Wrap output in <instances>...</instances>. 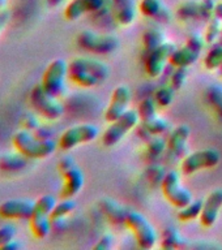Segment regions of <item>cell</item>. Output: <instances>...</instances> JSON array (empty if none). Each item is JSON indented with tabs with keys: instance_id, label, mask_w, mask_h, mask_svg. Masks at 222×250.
<instances>
[{
	"instance_id": "ba28073f",
	"label": "cell",
	"mask_w": 222,
	"mask_h": 250,
	"mask_svg": "<svg viewBox=\"0 0 222 250\" xmlns=\"http://www.w3.org/2000/svg\"><path fill=\"white\" fill-rule=\"evenodd\" d=\"M161 189H162L165 198L176 208L187 206L188 203L194 201L191 191L182 185L180 175L178 171L166 172V175L162 180V184H161Z\"/></svg>"
},
{
	"instance_id": "d6986e66",
	"label": "cell",
	"mask_w": 222,
	"mask_h": 250,
	"mask_svg": "<svg viewBox=\"0 0 222 250\" xmlns=\"http://www.w3.org/2000/svg\"><path fill=\"white\" fill-rule=\"evenodd\" d=\"M98 206H99L102 214L114 224H125V219L131 211L128 207L123 206L111 198H102L98 203Z\"/></svg>"
},
{
	"instance_id": "ac0fdd59",
	"label": "cell",
	"mask_w": 222,
	"mask_h": 250,
	"mask_svg": "<svg viewBox=\"0 0 222 250\" xmlns=\"http://www.w3.org/2000/svg\"><path fill=\"white\" fill-rule=\"evenodd\" d=\"M113 7L114 19L121 26H129L136 19L135 0H110Z\"/></svg>"
},
{
	"instance_id": "8fae6325",
	"label": "cell",
	"mask_w": 222,
	"mask_h": 250,
	"mask_svg": "<svg viewBox=\"0 0 222 250\" xmlns=\"http://www.w3.org/2000/svg\"><path fill=\"white\" fill-rule=\"evenodd\" d=\"M205 46V39L200 35H191L186 41V44L182 47H176L175 51L173 52L169 62L173 66H191L194 65L200 58V52L204 50Z\"/></svg>"
},
{
	"instance_id": "4fadbf2b",
	"label": "cell",
	"mask_w": 222,
	"mask_h": 250,
	"mask_svg": "<svg viewBox=\"0 0 222 250\" xmlns=\"http://www.w3.org/2000/svg\"><path fill=\"white\" fill-rule=\"evenodd\" d=\"M175 48L176 46L174 43L165 41L161 46L149 51L148 56L145 59V72L148 73L149 77H158L164 72L165 65Z\"/></svg>"
},
{
	"instance_id": "5bb4252c",
	"label": "cell",
	"mask_w": 222,
	"mask_h": 250,
	"mask_svg": "<svg viewBox=\"0 0 222 250\" xmlns=\"http://www.w3.org/2000/svg\"><path fill=\"white\" fill-rule=\"evenodd\" d=\"M131 98H132V94H131V89H129L128 86H117L113 90L111 99H110L109 105H107L105 115H103L105 120L107 123H111V121L117 120L119 116H122L128 109V105L131 103Z\"/></svg>"
},
{
	"instance_id": "e575fe53",
	"label": "cell",
	"mask_w": 222,
	"mask_h": 250,
	"mask_svg": "<svg viewBox=\"0 0 222 250\" xmlns=\"http://www.w3.org/2000/svg\"><path fill=\"white\" fill-rule=\"evenodd\" d=\"M174 91L172 86H161L154 91V101L160 107H169L174 102Z\"/></svg>"
},
{
	"instance_id": "9c48e42d",
	"label": "cell",
	"mask_w": 222,
	"mask_h": 250,
	"mask_svg": "<svg viewBox=\"0 0 222 250\" xmlns=\"http://www.w3.org/2000/svg\"><path fill=\"white\" fill-rule=\"evenodd\" d=\"M99 136V129L94 124H78L66 129L60 134L58 146L63 151H70L78 145L89 144Z\"/></svg>"
},
{
	"instance_id": "603a6c76",
	"label": "cell",
	"mask_w": 222,
	"mask_h": 250,
	"mask_svg": "<svg viewBox=\"0 0 222 250\" xmlns=\"http://www.w3.org/2000/svg\"><path fill=\"white\" fill-rule=\"evenodd\" d=\"M29 226H30V230L33 236L37 238H46L50 234L51 229H52V223H51V216L47 214H42V212H35L33 214L29 220Z\"/></svg>"
},
{
	"instance_id": "681fc988",
	"label": "cell",
	"mask_w": 222,
	"mask_h": 250,
	"mask_svg": "<svg viewBox=\"0 0 222 250\" xmlns=\"http://www.w3.org/2000/svg\"><path fill=\"white\" fill-rule=\"evenodd\" d=\"M219 43L220 44H222V33H221V37H220V39H219Z\"/></svg>"
},
{
	"instance_id": "d590c367",
	"label": "cell",
	"mask_w": 222,
	"mask_h": 250,
	"mask_svg": "<svg viewBox=\"0 0 222 250\" xmlns=\"http://www.w3.org/2000/svg\"><path fill=\"white\" fill-rule=\"evenodd\" d=\"M56 198L51 194H45L42 197H39L35 201V212H42V214L51 215L52 210H54L55 205H56Z\"/></svg>"
},
{
	"instance_id": "f907efd6",
	"label": "cell",
	"mask_w": 222,
	"mask_h": 250,
	"mask_svg": "<svg viewBox=\"0 0 222 250\" xmlns=\"http://www.w3.org/2000/svg\"><path fill=\"white\" fill-rule=\"evenodd\" d=\"M220 74H221V76H222V66H220Z\"/></svg>"
},
{
	"instance_id": "484cf974",
	"label": "cell",
	"mask_w": 222,
	"mask_h": 250,
	"mask_svg": "<svg viewBox=\"0 0 222 250\" xmlns=\"http://www.w3.org/2000/svg\"><path fill=\"white\" fill-rule=\"evenodd\" d=\"M176 15L180 20L188 21V20H201V8H200V0L199 1H186V3L180 4L176 11Z\"/></svg>"
},
{
	"instance_id": "5b68a950",
	"label": "cell",
	"mask_w": 222,
	"mask_h": 250,
	"mask_svg": "<svg viewBox=\"0 0 222 250\" xmlns=\"http://www.w3.org/2000/svg\"><path fill=\"white\" fill-rule=\"evenodd\" d=\"M68 77V62L62 58L54 59L49 62L42 74L41 85L47 93L60 98L66 93V80Z\"/></svg>"
},
{
	"instance_id": "6da1fadb",
	"label": "cell",
	"mask_w": 222,
	"mask_h": 250,
	"mask_svg": "<svg viewBox=\"0 0 222 250\" xmlns=\"http://www.w3.org/2000/svg\"><path fill=\"white\" fill-rule=\"evenodd\" d=\"M110 68L97 59L76 58L68 62V78L80 87H94L105 82Z\"/></svg>"
},
{
	"instance_id": "7402d4cb",
	"label": "cell",
	"mask_w": 222,
	"mask_h": 250,
	"mask_svg": "<svg viewBox=\"0 0 222 250\" xmlns=\"http://www.w3.org/2000/svg\"><path fill=\"white\" fill-rule=\"evenodd\" d=\"M139 11L145 17L161 20L162 22L170 17L168 9L161 0H141L139 3Z\"/></svg>"
},
{
	"instance_id": "2e32d148",
	"label": "cell",
	"mask_w": 222,
	"mask_h": 250,
	"mask_svg": "<svg viewBox=\"0 0 222 250\" xmlns=\"http://www.w3.org/2000/svg\"><path fill=\"white\" fill-rule=\"evenodd\" d=\"M222 208V189H215L211 191L203 203V210L200 214V223L205 228H211L219 219L220 210Z\"/></svg>"
},
{
	"instance_id": "f1b7e54d",
	"label": "cell",
	"mask_w": 222,
	"mask_h": 250,
	"mask_svg": "<svg viewBox=\"0 0 222 250\" xmlns=\"http://www.w3.org/2000/svg\"><path fill=\"white\" fill-rule=\"evenodd\" d=\"M141 41H143L144 48L149 52V51L154 50L165 42V35L158 29H148V30L144 31Z\"/></svg>"
},
{
	"instance_id": "4316f807",
	"label": "cell",
	"mask_w": 222,
	"mask_h": 250,
	"mask_svg": "<svg viewBox=\"0 0 222 250\" xmlns=\"http://www.w3.org/2000/svg\"><path fill=\"white\" fill-rule=\"evenodd\" d=\"M203 203L204 201H201V199H196V201L188 203L187 206L179 208L178 218H179L180 222H191V220L200 218V214L203 210Z\"/></svg>"
},
{
	"instance_id": "8992f818",
	"label": "cell",
	"mask_w": 222,
	"mask_h": 250,
	"mask_svg": "<svg viewBox=\"0 0 222 250\" xmlns=\"http://www.w3.org/2000/svg\"><path fill=\"white\" fill-rule=\"evenodd\" d=\"M125 226L128 227L131 232L136 238L137 245L141 249H152L157 242V232L152 223L149 222L147 216L137 212V211L131 210L128 216L125 219Z\"/></svg>"
},
{
	"instance_id": "f546056e",
	"label": "cell",
	"mask_w": 222,
	"mask_h": 250,
	"mask_svg": "<svg viewBox=\"0 0 222 250\" xmlns=\"http://www.w3.org/2000/svg\"><path fill=\"white\" fill-rule=\"evenodd\" d=\"M137 113H139L141 123L157 117V103L154 98H144L137 107Z\"/></svg>"
},
{
	"instance_id": "7dc6e473",
	"label": "cell",
	"mask_w": 222,
	"mask_h": 250,
	"mask_svg": "<svg viewBox=\"0 0 222 250\" xmlns=\"http://www.w3.org/2000/svg\"><path fill=\"white\" fill-rule=\"evenodd\" d=\"M64 1H67V0H46V3L49 7H59L60 4H63Z\"/></svg>"
},
{
	"instance_id": "f6af8a7d",
	"label": "cell",
	"mask_w": 222,
	"mask_h": 250,
	"mask_svg": "<svg viewBox=\"0 0 222 250\" xmlns=\"http://www.w3.org/2000/svg\"><path fill=\"white\" fill-rule=\"evenodd\" d=\"M8 21V12L5 9H0V30L3 29V26L5 25V22Z\"/></svg>"
},
{
	"instance_id": "ee69618b",
	"label": "cell",
	"mask_w": 222,
	"mask_h": 250,
	"mask_svg": "<svg viewBox=\"0 0 222 250\" xmlns=\"http://www.w3.org/2000/svg\"><path fill=\"white\" fill-rule=\"evenodd\" d=\"M21 248V242L17 240V238H13L11 241H8L7 244H4L0 249L1 250H17Z\"/></svg>"
},
{
	"instance_id": "83f0119b",
	"label": "cell",
	"mask_w": 222,
	"mask_h": 250,
	"mask_svg": "<svg viewBox=\"0 0 222 250\" xmlns=\"http://www.w3.org/2000/svg\"><path fill=\"white\" fill-rule=\"evenodd\" d=\"M205 98L208 103L216 111V113L222 119V86L209 85L205 89Z\"/></svg>"
},
{
	"instance_id": "ffe728a7",
	"label": "cell",
	"mask_w": 222,
	"mask_h": 250,
	"mask_svg": "<svg viewBox=\"0 0 222 250\" xmlns=\"http://www.w3.org/2000/svg\"><path fill=\"white\" fill-rule=\"evenodd\" d=\"M30 160L19 151L5 152L0 155V171L5 173H20L26 169Z\"/></svg>"
},
{
	"instance_id": "4dcf8cb0",
	"label": "cell",
	"mask_w": 222,
	"mask_h": 250,
	"mask_svg": "<svg viewBox=\"0 0 222 250\" xmlns=\"http://www.w3.org/2000/svg\"><path fill=\"white\" fill-rule=\"evenodd\" d=\"M77 206V203L74 198H62L60 202H56L54 210L51 212V219H60L67 218L71 212H74V208Z\"/></svg>"
},
{
	"instance_id": "b9f144b4",
	"label": "cell",
	"mask_w": 222,
	"mask_h": 250,
	"mask_svg": "<svg viewBox=\"0 0 222 250\" xmlns=\"http://www.w3.org/2000/svg\"><path fill=\"white\" fill-rule=\"evenodd\" d=\"M34 136L39 140H52V136H54V129L49 126V125H43L41 124L38 128L35 129Z\"/></svg>"
},
{
	"instance_id": "8d00e7d4",
	"label": "cell",
	"mask_w": 222,
	"mask_h": 250,
	"mask_svg": "<svg viewBox=\"0 0 222 250\" xmlns=\"http://www.w3.org/2000/svg\"><path fill=\"white\" fill-rule=\"evenodd\" d=\"M188 77V68L187 66H178L173 72L172 78H170V86L174 90H180L184 86Z\"/></svg>"
},
{
	"instance_id": "bcb514c9",
	"label": "cell",
	"mask_w": 222,
	"mask_h": 250,
	"mask_svg": "<svg viewBox=\"0 0 222 250\" xmlns=\"http://www.w3.org/2000/svg\"><path fill=\"white\" fill-rule=\"evenodd\" d=\"M215 17L220 19L222 21V1L221 3H217L216 4V8H215Z\"/></svg>"
},
{
	"instance_id": "e0dca14e",
	"label": "cell",
	"mask_w": 222,
	"mask_h": 250,
	"mask_svg": "<svg viewBox=\"0 0 222 250\" xmlns=\"http://www.w3.org/2000/svg\"><path fill=\"white\" fill-rule=\"evenodd\" d=\"M62 175L63 187L60 190V198H74V195H77L81 191L82 187H84V183H85L84 173L76 166Z\"/></svg>"
},
{
	"instance_id": "7c38bea8",
	"label": "cell",
	"mask_w": 222,
	"mask_h": 250,
	"mask_svg": "<svg viewBox=\"0 0 222 250\" xmlns=\"http://www.w3.org/2000/svg\"><path fill=\"white\" fill-rule=\"evenodd\" d=\"M35 210V201L31 198L7 199L0 203V216L9 220H29Z\"/></svg>"
},
{
	"instance_id": "1f68e13d",
	"label": "cell",
	"mask_w": 222,
	"mask_h": 250,
	"mask_svg": "<svg viewBox=\"0 0 222 250\" xmlns=\"http://www.w3.org/2000/svg\"><path fill=\"white\" fill-rule=\"evenodd\" d=\"M204 65L208 70L220 69V66H222V44L219 43L208 51L204 58Z\"/></svg>"
},
{
	"instance_id": "cb8c5ba5",
	"label": "cell",
	"mask_w": 222,
	"mask_h": 250,
	"mask_svg": "<svg viewBox=\"0 0 222 250\" xmlns=\"http://www.w3.org/2000/svg\"><path fill=\"white\" fill-rule=\"evenodd\" d=\"M161 246L164 249L172 250V249H180V248H186L187 245V240L182 237V234L174 228V227H168L165 228L161 236Z\"/></svg>"
},
{
	"instance_id": "d4e9b609",
	"label": "cell",
	"mask_w": 222,
	"mask_h": 250,
	"mask_svg": "<svg viewBox=\"0 0 222 250\" xmlns=\"http://www.w3.org/2000/svg\"><path fill=\"white\" fill-rule=\"evenodd\" d=\"M169 129H170L169 121H166L165 119H161V117H154L152 120L141 123L140 132L144 136H148L149 138L152 136H161V134L168 132Z\"/></svg>"
},
{
	"instance_id": "836d02e7",
	"label": "cell",
	"mask_w": 222,
	"mask_h": 250,
	"mask_svg": "<svg viewBox=\"0 0 222 250\" xmlns=\"http://www.w3.org/2000/svg\"><path fill=\"white\" fill-rule=\"evenodd\" d=\"M168 148V142L160 136H152L149 137L147 141V152L152 158H157L164 154V151Z\"/></svg>"
},
{
	"instance_id": "3957f363",
	"label": "cell",
	"mask_w": 222,
	"mask_h": 250,
	"mask_svg": "<svg viewBox=\"0 0 222 250\" xmlns=\"http://www.w3.org/2000/svg\"><path fill=\"white\" fill-rule=\"evenodd\" d=\"M29 102L34 112L38 113L39 117H42L45 120H58L64 113V105L59 102V98L47 93L41 83H37L31 89Z\"/></svg>"
},
{
	"instance_id": "d6a6232c",
	"label": "cell",
	"mask_w": 222,
	"mask_h": 250,
	"mask_svg": "<svg viewBox=\"0 0 222 250\" xmlns=\"http://www.w3.org/2000/svg\"><path fill=\"white\" fill-rule=\"evenodd\" d=\"M221 33H222V21L213 16V17L209 20V22H208L204 39H205V42L209 43V44H213V43L219 42L220 37H221Z\"/></svg>"
},
{
	"instance_id": "52a82bcc",
	"label": "cell",
	"mask_w": 222,
	"mask_h": 250,
	"mask_svg": "<svg viewBox=\"0 0 222 250\" xmlns=\"http://www.w3.org/2000/svg\"><path fill=\"white\" fill-rule=\"evenodd\" d=\"M77 44L80 48L93 54H111L119 48V38L111 34H97L92 30H84L77 35Z\"/></svg>"
},
{
	"instance_id": "7bdbcfd3",
	"label": "cell",
	"mask_w": 222,
	"mask_h": 250,
	"mask_svg": "<svg viewBox=\"0 0 222 250\" xmlns=\"http://www.w3.org/2000/svg\"><path fill=\"white\" fill-rule=\"evenodd\" d=\"M76 167V162L72 156H64L62 159L59 160L58 163V169L60 171V173H64V172L70 171L71 168Z\"/></svg>"
},
{
	"instance_id": "30bf717a",
	"label": "cell",
	"mask_w": 222,
	"mask_h": 250,
	"mask_svg": "<svg viewBox=\"0 0 222 250\" xmlns=\"http://www.w3.org/2000/svg\"><path fill=\"white\" fill-rule=\"evenodd\" d=\"M221 160V155L216 148H203L191 152L183 158L180 163V171L186 176L194 175L196 172L215 168Z\"/></svg>"
},
{
	"instance_id": "f35d334b",
	"label": "cell",
	"mask_w": 222,
	"mask_h": 250,
	"mask_svg": "<svg viewBox=\"0 0 222 250\" xmlns=\"http://www.w3.org/2000/svg\"><path fill=\"white\" fill-rule=\"evenodd\" d=\"M20 125H21V128L23 129H26V130L34 132L35 129L38 128L39 125H41L39 115L35 112H25L23 116H21Z\"/></svg>"
},
{
	"instance_id": "7a4b0ae2",
	"label": "cell",
	"mask_w": 222,
	"mask_h": 250,
	"mask_svg": "<svg viewBox=\"0 0 222 250\" xmlns=\"http://www.w3.org/2000/svg\"><path fill=\"white\" fill-rule=\"evenodd\" d=\"M12 145L16 151L31 160L45 159L52 155L58 147V144L54 140H39L34 133L26 129H19L12 136Z\"/></svg>"
},
{
	"instance_id": "277c9868",
	"label": "cell",
	"mask_w": 222,
	"mask_h": 250,
	"mask_svg": "<svg viewBox=\"0 0 222 250\" xmlns=\"http://www.w3.org/2000/svg\"><path fill=\"white\" fill-rule=\"evenodd\" d=\"M140 123V117L137 111L127 109L117 120L110 123V125L102 133V144L106 147H114L128 134L133 128H136Z\"/></svg>"
},
{
	"instance_id": "60d3db41",
	"label": "cell",
	"mask_w": 222,
	"mask_h": 250,
	"mask_svg": "<svg viewBox=\"0 0 222 250\" xmlns=\"http://www.w3.org/2000/svg\"><path fill=\"white\" fill-rule=\"evenodd\" d=\"M113 244H114L113 234L105 233V234H102L101 237H99V240H98L97 244H96L93 248L97 250H110L111 248H113Z\"/></svg>"
},
{
	"instance_id": "44dd1931",
	"label": "cell",
	"mask_w": 222,
	"mask_h": 250,
	"mask_svg": "<svg viewBox=\"0 0 222 250\" xmlns=\"http://www.w3.org/2000/svg\"><path fill=\"white\" fill-rule=\"evenodd\" d=\"M190 136H191V129L188 125L183 124L176 126L169 136L168 148L175 155H183Z\"/></svg>"
},
{
	"instance_id": "9a60e30c",
	"label": "cell",
	"mask_w": 222,
	"mask_h": 250,
	"mask_svg": "<svg viewBox=\"0 0 222 250\" xmlns=\"http://www.w3.org/2000/svg\"><path fill=\"white\" fill-rule=\"evenodd\" d=\"M110 0H71L64 9V17L68 21H76L84 15L97 13Z\"/></svg>"
},
{
	"instance_id": "ab89813d",
	"label": "cell",
	"mask_w": 222,
	"mask_h": 250,
	"mask_svg": "<svg viewBox=\"0 0 222 250\" xmlns=\"http://www.w3.org/2000/svg\"><path fill=\"white\" fill-rule=\"evenodd\" d=\"M16 234H17V228H16L15 224L5 223L3 226H0V248L4 244H7L8 241L16 238Z\"/></svg>"
},
{
	"instance_id": "c3c4849f",
	"label": "cell",
	"mask_w": 222,
	"mask_h": 250,
	"mask_svg": "<svg viewBox=\"0 0 222 250\" xmlns=\"http://www.w3.org/2000/svg\"><path fill=\"white\" fill-rule=\"evenodd\" d=\"M5 4H7V0H0V9H3L5 7Z\"/></svg>"
},
{
	"instance_id": "74e56055",
	"label": "cell",
	"mask_w": 222,
	"mask_h": 250,
	"mask_svg": "<svg viewBox=\"0 0 222 250\" xmlns=\"http://www.w3.org/2000/svg\"><path fill=\"white\" fill-rule=\"evenodd\" d=\"M147 179L152 185H156V184H162V180H164L165 175H166V171L164 169L162 166L160 164H153V166H149L147 168Z\"/></svg>"
}]
</instances>
